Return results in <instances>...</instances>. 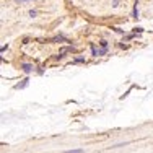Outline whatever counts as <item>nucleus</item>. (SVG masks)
<instances>
[{"instance_id":"f257e3e1","label":"nucleus","mask_w":153,"mask_h":153,"mask_svg":"<svg viewBox=\"0 0 153 153\" xmlns=\"http://www.w3.org/2000/svg\"><path fill=\"white\" fill-rule=\"evenodd\" d=\"M31 68H33V67H31V65H28V64L23 65V70H25V72H31Z\"/></svg>"},{"instance_id":"f03ea898","label":"nucleus","mask_w":153,"mask_h":153,"mask_svg":"<svg viewBox=\"0 0 153 153\" xmlns=\"http://www.w3.org/2000/svg\"><path fill=\"white\" fill-rule=\"evenodd\" d=\"M65 153H83V150H67Z\"/></svg>"},{"instance_id":"7ed1b4c3","label":"nucleus","mask_w":153,"mask_h":153,"mask_svg":"<svg viewBox=\"0 0 153 153\" xmlns=\"http://www.w3.org/2000/svg\"><path fill=\"white\" fill-rule=\"evenodd\" d=\"M16 2H20V3H23V2H31V0H16Z\"/></svg>"}]
</instances>
